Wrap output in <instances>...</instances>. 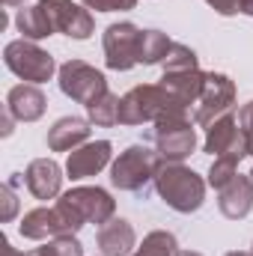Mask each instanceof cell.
I'll list each match as a JSON object with an SVG mask.
<instances>
[{
	"label": "cell",
	"instance_id": "28",
	"mask_svg": "<svg viewBox=\"0 0 253 256\" xmlns=\"http://www.w3.org/2000/svg\"><path fill=\"white\" fill-rule=\"evenodd\" d=\"M80 3L96 12H128L137 6V0H80Z\"/></svg>",
	"mask_w": 253,
	"mask_h": 256
},
{
	"label": "cell",
	"instance_id": "3",
	"mask_svg": "<svg viewBox=\"0 0 253 256\" xmlns=\"http://www.w3.org/2000/svg\"><path fill=\"white\" fill-rule=\"evenodd\" d=\"M158 167H161L158 149L134 143V146H128L126 152H120V158L110 164V182L120 191L140 194V191H146L149 182H155Z\"/></svg>",
	"mask_w": 253,
	"mask_h": 256
},
{
	"label": "cell",
	"instance_id": "34",
	"mask_svg": "<svg viewBox=\"0 0 253 256\" xmlns=\"http://www.w3.org/2000/svg\"><path fill=\"white\" fill-rule=\"evenodd\" d=\"M224 256H253V250H230V254H224Z\"/></svg>",
	"mask_w": 253,
	"mask_h": 256
},
{
	"label": "cell",
	"instance_id": "20",
	"mask_svg": "<svg viewBox=\"0 0 253 256\" xmlns=\"http://www.w3.org/2000/svg\"><path fill=\"white\" fill-rule=\"evenodd\" d=\"M15 27H18L21 39H30V42L48 39L51 33H57L54 24H51V18H48V12L39 3L36 6H21L18 15H15Z\"/></svg>",
	"mask_w": 253,
	"mask_h": 256
},
{
	"label": "cell",
	"instance_id": "2",
	"mask_svg": "<svg viewBox=\"0 0 253 256\" xmlns=\"http://www.w3.org/2000/svg\"><path fill=\"white\" fill-rule=\"evenodd\" d=\"M167 116H188V108L176 104L161 84H137L122 96L120 126H146Z\"/></svg>",
	"mask_w": 253,
	"mask_h": 256
},
{
	"label": "cell",
	"instance_id": "7",
	"mask_svg": "<svg viewBox=\"0 0 253 256\" xmlns=\"http://www.w3.org/2000/svg\"><path fill=\"white\" fill-rule=\"evenodd\" d=\"M232 104H236V84L230 80V74L206 72L202 92H200V98L194 104V122L208 128L212 122H218L220 116L232 114Z\"/></svg>",
	"mask_w": 253,
	"mask_h": 256
},
{
	"label": "cell",
	"instance_id": "18",
	"mask_svg": "<svg viewBox=\"0 0 253 256\" xmlns=\"http://www.w3.org/2000/svg\"><path fill=\"white\" fill-rule=\"evenodd\" d=\"M96 244H98V250L104 256H131L134 244H137V232H134V226L126 218H110L98 230Z\"/></svg>",
	"mask_w": 253,
	"mask_h": 256
},
{
	"label": "cell",
	"instance_id": "10",
	"mask_svg": "<svg viewBox=\"0 0 253 256\" xmlns=\"http://www.w3.org/2000/svg\"><path fill=\"white\" fill-rule=\"evenodd\" d=\"M202 149L212 155V158H232V161H242L250 155V146H248V134L244 128L238 126V120L232 114L220 116L218 122L206 128V143Z\"/></svg>",
	"mask_w": 253,
	"mask_h": 256
},
{
	"label": "cell",
	"instance_id": "23",
	"mask_svg": "<svg viewBox=\"0 0 253 256\" xmlns=\"http://www.w3.org/2000/svg\"><path fill=\"white\" fill-rule=\"evenodd\" d=\"M176 236L167 230H155L143 238V244L134 250L131 256H176Z\"/></svg>",
	"mask_w": 253,
	"mask_h": 256
},
{
	"label": "cell",
	"instance_id": "21",
	"mask_svg": "<svg viewBox=\"0 0 253 256\" xmlns=\"http://www.w3.org/2000/svg\"><path fill=\"white\" fill-rule=\"evenodd\" d=\"M173 39L161 30H143V45H140V63L143 66H161L170 54Z\"/></svg>",
	"mask_w": 253,
	"mask_h": 256
},
{
	"label": "cell",
	"instance_id": "4",
	"mask_svg": "<svg viewBox=\"0 0 253 256\" xmlns=\"http://www.w3.org/2000/svg\"><path fill=\"white\" fill-rule=\"evenodd\" d=\"M80 226H84V220L63 200H57L54 206H39V208L27 212L18 224V232L30 242H51V238H60V236H74Z\"/></svg>",
	"mask_w": 253,
	"mask_h": 256
},
{
	"label": "cell",
	"instance_id": "37",
	"mask_svg": "<svg viewBox=\"0 0 253 256\" xmlns=\"http://www.w3.org/2000/svg\"><path fill=\"white\" fill-rule=\"evenodd\" d=\"M248 146H250V155H253V137H250V140H248Z\"/></svg>",
	"mask_w": 253,
	"mask_h": 256
},
{
	"label": "cell",
	"instance_id": "11",
	"mask_svg": "<svg viewBox=\"0 0 253 256\" xmlns=\"http://www.w3.org/2000/svg\"><path fill=\"white\" fill-rule=\"evenodd\" d=\"M60 200H63L84 224H98V226H104V224L114 218V212H116V200L104 191V188H98V185L72 188V191H66Z\"/></svg>",
	"mask_w": 253,
	"mask_h": 256
},
{
	"label": "cell",
	"instance_id": "5",
	"mask_svg": "<svg viewBox=\"0 0 253 256\" xmlns=\"http://www.w3.org/2000/svg\"><path fill=\"white\" fill-rule=\"evenodd\" d=\"M3 63H6V68L15 78H21L24 84H36V86L48 84L54 78V72H60L57 63H54V57L48 51H42L36 42H30V39L9 42L3 48Z\"/></svg>",
	"mask_w": 253,
	"mask_h": 256
},
{
	"label": "cell",
	"instance_id": "14",
	"mask_svg": "<svg viewBox=\"0 0 253 256\" xmlns=\"http://www.w3.org/2000/svg\"><path fill=\"white\" fill-rule=\"evenodd\" d=\"M24 185L36 200H54L63 188V167L54 158H36L24 170Z\"/></svg>",
	"mask_w": 253,
	"mask_h": 256
},
{
	"label": "cell",
	"instance_id": "12",
	"mask_svg": "<svg viewBox=\"0 0 253 256\" xmlns=\"http://www.w3.org/2000/svg\"><path fill=\"white\" fill-rule=\"evenodd\" d=\"M39 6L48 12L51 24L57 33H66L68 39H90L96 33V21L90 15V9L84 3H74V0H39Z\"/></svg>",
	"mask_w": 253,
	"mask_h": 256
},
{
	"label": "cell",
	"instance_id": "8",
	"mask_svg": "<svg viewBox=\"0 0 253 256\" xmlns=\"http://www.w3.org/2000/svg\"><path fill=\"white\" fill-rule=\"evenodd\" d=\"M149 140L155 143L161 161H185L196 152V131L190 128L188 116H167L149 128Z\"/></svg>",
	"mask_w": 253,
	"mask_h": 256
},
{
	"label": "cell",
	"instance_id": "30",
	"mask_svg": "<svg viewBox=\"0 0 253 256\" xmlns=\"http://www.w3.org/2000/svg\"><path fill=\"white\" fill-rule=\"evenodd\" d=\"M238 126L244 128V134H248V140H250L253 137V102L242 104V110H238Z\"/></svg>",
	"mask_w": 253,
	"mask_h": 256
},
{
	"label": "cell",
	"instance_id": "31",
	"mask_svg": "<svg viewBox=\"0 0 253 256\" xmlns=\"http://www.w3.org/2000/svg\"><path fill=\"white\" fill-rule=\"evenodd\" d=\"M15 122H18V120H15V116H12L9 110H3V137H9V134L15 131V128H12Z\"/></svg>",
	"mask_w": 253,
	"mask_h": 256
},
{
	"label": "cell",
	"instance_id": "22",
	"mask_svg": "<svg viewBox=\"0 0 253 256\" xmlns=\"http://www.w3.org/2000/svg\"><path fill=\"white\" fill-rule=\"evenodd\" d=\"M120 104H122V98H120L116 92H104L98 102H92V104L86 108L90 122H92V126H98V128L120 126Z\"/></svg>",
	"mask_w": 253,
	"mask_h": 256
},
{
	"label": "cell",
	"instance_id": "38",
	"mask_svg": "<svg viewBox=\"0 0 253 256\" xmlns=\"http://www.w3.org/2000/svg\"><path fill=\"white\" fill-rule=\"evenodd\" d=\"M250 179H253V170H250Z\"/></svg>",
	"mask_w": 253,
	"mask_h": 256
},
{
	"label": "cell",
	"instance_id": "33",
	"mask_svg": "<svg viewBox=\"0 0 253 256\" xmlns=\"http://www.w3.org/2000/svg\"><path fill=\"white\" fill-rule=\"evenodd\" d=\"M242 12L244 15H253V0H242Z\"/></svg>",
	"mask_w": 253,
	"mask_h": 256
},
{
	"label": "cell",
	"instance_id": "27",
	"mask_svg": "<svg viewBox=\"0 0 253 256\" xmlns=\"http://www.w3.org/2000/svg\"><path fill=\"white\" fill-rule=\"evenodd\" d=\"M12 188H15L12 182L0 185V220H3V224H9V220L18 214V196H15Z\"/></svg>",
	"mask_w": 253,
	"mask_h": 256
},
{
	"label": "cell",
	"instance_id": "26",
	"mask_svg": "<svg viewBox=\"0 0 253 256\" xmlns=\"http://www.w3.org/2000/svg\"><path fill=\"white\" fill-rule=\"evenodd\" d=\"M236 176H238V161H232V158H214L212 167H208V179H206V182H208L214 191H220V188H226Z\"/></svg>",
	"mask_w": 253,
	"mask_h": 256
},
{
	"label": "cell",
	"instance_id": "13",
	"mask_svg": "<svg viewBox=\"0 0 253 256\" xmlns=\"http://www.w3.org/2000/svg\"><path fill=\"white\" fill-rule=\"evenodd\" d=\"M110 152H114L110 140H96V143H84V146L72 149L66 158L68 179H90V176L102 173L110 164Z\"/></svg>",
	"mask_w": 253,
	"mask_h": 256
},
{
	"label": "cell",
	"instance_id": "29",
	"mask_svg": "<svg viewBox=\"0 0 253 256\" xmlns=\"http://www.w3.org/2000/svg\"><path fill=\"white\" fill-rule=\"evenodd\" d=\"M206 3H208L218 15H226V18L242 12V0H206Z\"/></svg>",
	"mask_w": 253,
	"mask_h": 256
},
{
	"label": "cell",
	"instance_id": "9",
	"mask_svg": "<svg viewBox=\"0 0 253 256\" xmlns=\"http://www.w3.org/2000/svg\"><path fill=\"white\" fill-rule=\"evenodd\" d=\"M104 45V63L114 72H128L140 63V45H143V30L131 21L110 24L102 36Z\"/></svg>",
	"mask_w": 253,
	"mask_h": 256
},
{
	"label": "cell",
	"instance_id": "32",
	"mask_svg": "<svg viewBox=\"0 0 253 256\" xmlns=\"http://www.w3.org/2000/svg\"><path fill=\"white\" fill-rule=\"evenodd\" d=\"M0 256H27V254H18V250L9 244V238H0Z\"/></svg>",
	"mask_w": 253,
	"mask_h": 256
},
{
	"label": "cell",
	"instance_id": "36",
	"mask_svg": "<svg viewBox=\"0 0 253 256\" xmlns=\"http://www.w3.org/2000/svg\"><path fill=\"white\" fill-rule=\"evenodd\" d=\"M3 6H24V0H3Z\"/></svg>",
	"mask_w": 253,
	"mask_h": 256
},
{
	"label": "cell",
	"instance_id": "19",
	"mask_svg": "<svg viewBox=\"0 0 253 256\" xmlns=\"http://www.w3.org/2000/svg\"><path fill=\"white\" fill-rule=\"evenodd\" d=\"M90 137V120L84 116H63L48 128V149L51 152H72L84 146Z\"/></svg>",
	"mask_w": 253,
	"mask_h": 256
},
{
	"label": "cell",
	"instance_id": "15",
	"mask_svg": "<svg viewBox=\"0 0 253 256\" xmlns=\"http://www.w3.org/2000/svg\"><path fill=\"white\" fill-rule=\"evenodd\" d=\"M6 110L18 122H36L48 110V98H45V92L36 84H18L6 96Z\"/></svg>",
	"mask_w": 253,
	"mask_h": 256
},
{
	"label": "cell",
	"instance_id": "39",
	"mask_svg": "<svg viewBox=\"0 0 253 256\" xmlns=\"http://www.w3.org/2000/svg\"><path fill=\"white\" fill-rule=\"evenodd\" d=\"M102 256H104V254H102Z\"/></svg>",
	"mask_w": 253,
	"mask_h": 256
},
{
	"label": "cell",
	"instance_id": "35",
	"mask_svg": "<svg viewBox=\"0 0 253 256\" xmlns=\"http://www.w3.org/2000/svg\"><path fill=\"white\" fill-rule=\"evenodd\" d=\"M176 256H202V254H196V250H176Z\"/></svg>",
	"mask_w": 253,
	"mask_h": 256
},
{
	"label": "cell",
	"instance_id": "17",
	"mask_svg": "<svg viewBox=\"0 0 253 256\" xmlns=\"http://www.w3.org/2000/svg\"><path fill=\"white\" fill-rule=\"evenodd\" d=\"M202 80H206V72H200V68H185V72H164L158 84L167 90V96H170L176 104H182V108L190 110V104H196V98H200V92H202Z\"/></svg>",
	"mask_w": 253,
	"mask_h": 256
},
{
	"label": "cell",
	"instance_id": "6",
	"mask_svg": "<svg viewBox=\"0 0 253 256\" xmlns=\"http://www.w3.org/2000/svg\"><path fill=\"white\" fill-rule=\"evenodd\" d=\"M57 84H60L63 96H68L78 104H86V108L92 102H98L104 92H110L108 78L96 66L84 63V60H66L60 66V72H57Z\"/></svg>",
	"mask_w": 253,
	"mask_h": 256
},
{
	"label": "cell",
	"instance_id": "24",
	"mask_svg": "<svg viewBox=\"0 0 253 256\" xmlns=\"http://www.w3.org/2000/svg\"><path fill=\"white\" fill-rule=\"evenodd\" d=\"M164 72H185V68H200V57H196V51L188 48V45H182V42H173V48H170V54L164 57Z\"/></svg>",
	"mask_w": 253,
	"mask_h": 256
},
{
	"label": "cell",
	"instance_id": "1",
	"mask_svg": "<svg viewBox=\"0 0 253 256\" xmlns=\"http://www.w3.org/2000/svg\"><path fill=\"white\" fill-rule=\"evenodd\" d=\"M206 179L194 173L182 161H161L155 173V191L158 196L179 214H190L206 202Z\"/></svg>",
	"mask_w": 253,
	"mask_h": 256
},
{
	"label": "cell",
	"instance_id": "25",
	"mask_svg": "<svg viewBox=\"0 0 253 256\" xmlns=\"http://www.w3.org/2000/svg\"><path fill=\"white\" fill-rule=\"evenodd\" d=\"M27 256H84V244L74 236H60V238H51L48 244L30 250Z\"/></svg>",
	"mask_w": 253,
	"mask_h": 256
},
{
	"label": "cell",
	"instance_id": "16",
	"mask_svg": "<svg viewBox=\"0 0 253 256\" xmlns=\"http://www.w3.org/2000/svg\"><path fill=\"white\" fill-rule=\"evenodd\" d=\"M218 208L230 220H242L253 212V179L250 176H236L226 188L218 191Z\"/></svg>",
	"mask_w": 253,
	"mask_h": 256
}]
</instances>
